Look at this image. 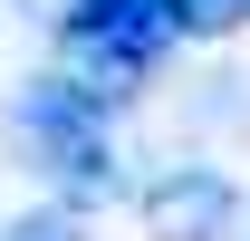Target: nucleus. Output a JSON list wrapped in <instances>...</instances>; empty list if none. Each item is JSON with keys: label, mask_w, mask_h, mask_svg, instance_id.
Segmentation results:
<instances>
[{"label": "nucleus", "mask_w": 250, "mask_h": 241, "mask_svg": "<svg viewBox=\"0 0 250 241\" xmlns=\"http://www.w3.org/2000/svg\"><path fill=\"white\" fill-rule=\"evenodd\" d=\"M0 241H77V212H67V203H29Z\"/></svg>", "instance_id": "obj_4"}, {"label": "nucleus", "mask_w": 250, "mask_h": 241, "mask_svg": "<svg viewBox=\"0 0 250 241\" xmlns=\"http://www.w3.org/2000/svg\"><path fill=\"white\" fill-rule=\"evenodd\" d=\"M250 0H173V39H241Z\"/></svg>", "instance_id": "obj_3"}, {"label": "nucleus", "mask_w": 250, "mask_h": 241, "mask_svg": "<svg viewBox=\"0 0 250 241\" xmlns=\"http://www.w3.org/2000/svg\"><path fill=\"white\" fill-rule=\"evenodd\" d=\"M231 222H241V183L221 164H164L135 193V232L145 241H221Z\"/></svg>", "instance_id": "obj_2"}, {"label": "nucleus", "mask_w": 250, "mask_h": 241, "mask_svg": "<svg viewBox=\"0 0 250 241\" xmlns=\"http://www.w3.org/2000/svg\"><path fill=\"white\" fill-rule=\"evenodd\" d=\"M20 154L48 183V203L87 212L96 193H116V106H96L87 87H67L58 68H48L20 96Z\"/></svg>", "instance_id": "obj_1"}]
</instances>
